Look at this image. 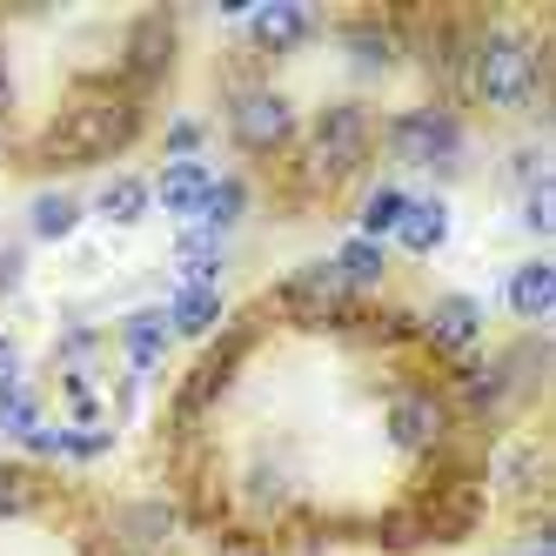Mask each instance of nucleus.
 Masks as SVG:
<instances>
[{
    "instance_id": "nucleus-1",
    "label": "nucleus",
    "mask_w": 556,
    "mask_h": 556,
    "mask_svg": "<svg viewBox=\"0 0 556 556\" xmlns=\"http://www.w3.org/2000/svg\"><path fill=\"white\" fill-rule=\"evenodd\" d=\"M135 135H141V101L114 81H81L74 101L48 122V135L34 141V154H41L48 168H88V162L122 154Z\"/></svg>"
},
{
    "instance_id": "nucleus-2",
    "label": "nucleus",
    "mask_w": 556,
    "mask_h": 556,
    "mask_svg": "<svg viewBox=\"0 0 556 556\" xmlns=\"http://www.w3.org/2000/svg\"><path fill=\"white\" fill-rule=\"evenodd\" d=\"M463 74H469V94L483 108L516 114L536 94V81H543V54H536L530 34H516V27H483L463 48Z\"/></svg>"
},
{
    "instance_id": "nucleus-3",
    "label": "nucleus",
    "mask_w": 556,
    "mask_h": 556,
    "mask_svg": "<svg viewBox=\"0 0 556 556\" xmlns=\"http://www.w3.org/2000/svg\"><path fill=\"white\" fill-rule=\"evenodd\" d=\"M369 148H376L369 108H363V101H329V108L308 122V141H302V181H308V188H336V181H349L355 168L369 162Z\"/></svg>"
},
{
    "instance_id": "nucleus-4",
    "label": "nucleus",
    "mask_w": 556,
    "mask_h": 556,
    "mask_svg": "<svg viewBox=\"0 0 556 556\" xmlns=\"http://www.w3.org/2000/svg\"><path fill=\"white\" fill-rule=\"evenodd\" d=\"M382 148L403 168H456L463 162V122H456V108H435V101L429 108H403L382 128Z\"/></svg>"
},
{
    "instance_id": "nucleus-5",
    "label": "nucleus",
    "mask_w": 556,
    "mask_h": 556,
    "mask_svg": "<svg viewBox=\"0 0 556 556\" xmlns=\"http://www.w3.org/2000/svg\"><path fill=\"white\" fill-rule=\"evenodd\" d=\"M228 141L242 154H282L295 141V101L282 88H235L228 101Z\"/></svg>"
},
{
    "instance_id": "nucleus-6",
    "label": "nucleus",
    "mask_w": 556,
    "mask_h": 556,
    "mask_svg": "<svg viewBox=\"0 0 556 556\" xmlns=\"http://www.w3.org/2000/svg\"><path fill=\"white\" fill-rule=\"evenodd\" d=\"M389 443L409 450V456H429L450 443V395H435L422 382H403L389 395Z\"/></svg>"
},
{
    "instance_id": "nucleus-7",
    "label": "nucleus",
    "mask_w": 556,
    "mask_h": 556,
    "mask_svg": "<svg viewBox=\"0 0 556 556\" xmlns=\"http://www.w3.org/2000/svg\"><path fill=\"white\" fill-rule=\"evenodd\" d=\"M349 282L329 268V262H308V268H295L289 282H282V308L295 315V323H308V329H329V323H349Z\"/></svg>"
},
{
    "instance_id": "nucleus-8",
    "label": "nucleus",
    "mask_w": 556,
    "mask_h": 556,
    "mask_svg": "<svg viewBox=\"0 0 556 556\" xmlns=\"http://www.w3.org/2000/svg\"><path fill=\"white\" fill-rule=\"evenodd\" d=\"M168 67H175V14H141V21H128V41H122V88L141 94V88L162 81Z\"/></svg>"
},
{
    "instance_id": "nucleus-9",
    "label": "nucleus",
    "mask_w": 556,
    "mask_h": 556,
    "mask_svg": "<svg viewBox=\"0 0 556 556\" xmlns=\"http://www.w3.org/2000/svg\"><path fill=\"white\" fill-rule=\"evenodd\" d=\"M416 336H422L435 355H469L476 342H483V302H476V295H435V302L422 308Z\"/></svg>"
},
{
    "instance_id": "nucleus-10",
    "label": "nucleus",
    "mask_w": 556,
    "mask_h": 556,
    "mask_svg": "<svg viewBox=\"0 0 556 556\" xmlns=\"http://www.w3.org/2000/svg\"><path fill=\"white\" fill-rule=\"evenodd\" d=\"M315 27H323V21H315L308 0H262V8H249V41H255V54H295Z\"/></svg>"
},
{
    "instance_id": "nucleus-11",
    "label": "nucleus",
    "mask_w": 556,
    "mask_h": 556,
    "mask_svg": "<svg viewBox=\"0 0 556 556\" xmlns=\"http://www.w3.org/2000/svg\"><path fill=\"white\" fill-rule=\"evenodd\" d=\"M336 41H342V61L363 74V81H376V74H389L395 61H403V27H395V21H376V14H369V21H342Z\"/></svg>"
},
{
    "instance_id": "nucleus-12",
    "label": "nucleus",
    "mask_w": 556,
    "mask_h": 556,
    "mask_svg": "<svg viewBox=\"0 0 556 556\" xmlns=\"http://www.w3.org/2000/svg\"><path fill=\"white\" fill-rule=\"evenodd\" d=\"M208 188H215V168H208V162H162V175L148 181L154 208H168L175 222H194V215H202Z\"/></svg>"
},
{
    "instance_id": "nucleus-13",
    "label": "nucleus",
    "mask_w": 556,
    "mask_h": 556,
    "mask_svg": "<svg viewBox=\"0 0 556 556\" xmlns=\"http://www.w3.org/2000/svg\"><path fill=\"white\" fill-rule=\"evenodd\" d=\"M114 342H122V355H128V369H135V376L162 369V363H168V342H175V329H168V308H135L128 323L114 329Z\"/></svg>"
},
{
    "instance_id": "nucleus-14",
    "label": "nucleus",
    "mask_w": 556,
    "mask_h": 556,
    "mask_svg": "<svg viewBox=\"0 0 556 556\" xmlns=\"http://www.w3.org/2000/svg\"><path fill=\"white\" fill-rule=\"evenodd\" d=\"M450 242V202L443 194H409L403 222H395V249L403 255H435Z\"/></svg>"
},
{
    "instance_id": "nucleus-15",
    "label": "nucleus",
    "mask_w": 556,
    "mask_h": 556,
    "mask_svg": "<svg viewBox=\"0 0 556 556\" xmlns=\"http://www.w3.org/2000/svg\"><path fill=\"white\" fill-rule=\"evenodd\" d=\"M503 302L516 323H543V315L556 308V268L536 255V262H516L509 268V282H503Z\"/></svg>"
},
{
    "instance_id": "nucleus-16",
    "label": "nucleus",
    "mask_w": 556,
    "mask_h": 556,
    "mask_svg": "<svg viewBox=\"0 0 556 556\" xmlns=\"http://www.w3.org/2000/svg\"><path fill=\"white\" fill-rule=\"evenodd\" d=\"M81 215H88V202L74 188H41L27 202V235L34 242H67V235L81 228Z\"/></svg>"
},
{
    "instance_id": "nucleus-17",
    "label": "nucleus",
    "mask_w": 556,
    "mask_h": 556,
    "mask_svg": "<svg viewBox=\"0 0 556 556\" xmlns=\"http://www.w3.org/2000/svg\"><path fill=\"white\" fill-rule=\"evenodd\" d=\"M222 289H175L168 295V329H175V342L188 336V342H202V336H215L222 329Z\"/></svg>"
},
{
    "instance_id": "nucleus-18",
    "label": "nucleus",
    "mask_w": 556,
    "mask_h": 556,
    "mask_svg": "<svg viewBox=\"0 0 556 556\" xmlns=\"http://www.w3.org/2000/svg\"><path fill=\"white\" fill-rule=\"evenodd\" d=\"M329 268L349 282V295H369V289H382V275H389V255H382V242H363V235H349V242L329 255Z\"/></svg>"
},
{
    "instance_id": "nucleus-19",
    "label": "nucleus",
    "mask_w": 556,
    "mask_h": 556,
    "mask_svg": "<svg viewBox=\"0 0 556 556\" xmlns=\"http://www.w3.org/2000/svg\"><path fill=\"white\" fill-rule=\"evenodd\" d=\"M148 208H154V194H148L141 175H114V181H101V194H94V215H101L108 228H135Z\"/></svg>"
},
{
    "instance_id": "nucleus-20",
    "label": "nucleus",
    "mask_w": 556,
    "mask_h": 556,
    "mask_svg": "<svg viewBox=\"0 0 556 556\" xmlns=\"http://www.w3.org/2000/svg\"><path fill=\"white\" fill-rule=\"evenodd\" d=\"M249 215V181H235V175H215V188H208V202H202V215H194V228H208V235H222L228 242V228Z\"/></svg>"
},
{
    "instance_id": "nucleus-21",
    "label": "nucleus",
    "mask_w": 556,
    "mask_h": 556,
    "mask_svg": "<svg viewBox=\"0 0 556 556\" xmlns=\"http://www.w3.org/2000/svg\"><path fill=\"white\" fill-rule=\"evenodd\" d=\"M403 208H409V188H395V181L369 188L363 215H355V235H363V242H389V235H395V222H403Z\"/></svg>"
},
{
    "instance_id": "nucleus-22",
    "label": "nucleus",
    "mask_w": 556,
    "mask_h": 556,
    "mask_svg": "<svg viewBox=\"0 0 556 556\" xmlns=\"http://www.w3.org/2000/svg\"><path fill=\"white\" fill-rule=\"evenodd\" d=\"M41 429V395H34L27 382L0 395V435H14V443H27V435Z\"/></svg>"
},
{
    "instance_id": "nucleus-23",
    "label": "nucleus",
    "mask_w": 556,
    "mask_h": 556,
    "mask_svg": "<svg viewBox=\"0 0 556 556\" xmlns=\"http://www.w3.org/2000/svg\"><path fill=\"white\" fill-rule=\"evenodd\" d=\"M376 543H382V549H395V556L422 549V543H429V523H422V509H389L382 523H376Z\"/></svg>"
},
{
    "instance_id": "nucleus-24",
    "label": "nucleus",
    "mask_w": 556,
    "mask_h": 556,
    "mask_svg": "<svg viewBox=\"0 0 556 556\" xmlns=\"http://www.w3.org/2000/svg\"><path fill=\"white\" fill-rule=\"evenodd\" d=\"M202 141H208V128L194 122V114H181V122H168V135H162L168 162H202Z\"/></svg>"
},
{
    "instance_id": "nucleus-25",
    "label": "nucleus",
    "mask_w": 556,
    "mask_h": 556,
    "mask_svg": "<svg viewBox=\"0 0 556 556\" xmlns=\"http://www.w3.org/2000/svg\"><path fill=\"white\" fill-rule=\"evenodd\" d=\"M523 228L530 235H556V181L523 188Z\"/></svg>"
},
{
    "instance_id": "nucleus-26",
    "label": "nucleus",
    "mask_w": 556,
    "mask_h": 556,
    "mask_svg": "<svg viewBox=\"0 0 556 556\" xmlns=\"http://www.w3.org/2000/svg\"><path fill=\"white\" fill-rule=\"evenodd\" d=\"M27 503H34V476L14 469V463H0V523H8V516H21Z\"/></svg>"
},
{
    "instance_id": "nucleus-27",
    "label": "nucleus",
    "mask_w": 556,
    "mask_h": 556,
    "mask_svg": "<svg viewBox=\"0 0 556 556\" xmlns=\"http://www.w3.org/2000/svg\"><path fill=\"white\" fill-rule=\"evenodd\" d=\"M530 469H536V450H530V443H509V450L496 456V483H503V490H530Z\"/></svg>"
},
{
    "instance_id": "nucleus-28",
    "label": "nucleus",
    "mask_w": 556,
    "mask_h": 556,
    "mask_svg": "<svg viewBox=\"0 0 556 556\" xmlns=\"http://www.w3.org/2000/svg\"><path fill=\"white\" fill-rule=\"evenodd\" d=\"M21 389V342L14 336H0V395Z\"/></svg>"
},
{
    "instance_id": "nucleus-29",
    "label": "nucleus",
    "mask_w": 556,
    "mask_h": 556,
    "mask_svg": "<svg viewBox=\"0 0 556 556\" xmlns=\"http://www.w3.org/2000/svg\"><path fill=\"white\" fill-rule=\"evenodd\" d=\"M21 275H27V255L21 249H0V295L21 289Z\"/></svg>"
},
{
    "instance_id": "nucleus-30",
    "label": "nucleus",
    "mask_w": 556,
    "mask_h": 556,
    "mask_svg": "<svg viewBox=\"0 0 556 556\" xmlns=\"http://www.w3.org/2000/svg\"><path fill=\"white\" fill-rule=\"evenodd\" d=\"M14 114V74H8V48H0V122Z\"/></svg>"
},
{
    "instance_id": "nucleus-31",
    "label": "nucleus",
    "mask_w": 556,
    "mask_h": 556,
    "mask_svg": "<svg viewBox=\"0 0 556 556\" xmlns=\"http://www.w3.org/2000/svg\"><path fill=\"white\" fill-rule=\"evenodd\" d=\"M530 556H556V549H549V536H536V549H530Z\"/></svg>"
}]
</instances>
